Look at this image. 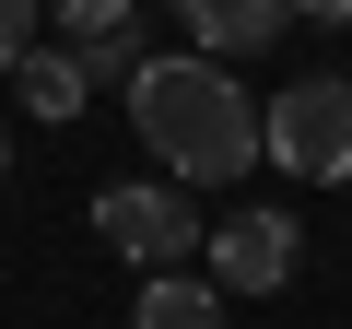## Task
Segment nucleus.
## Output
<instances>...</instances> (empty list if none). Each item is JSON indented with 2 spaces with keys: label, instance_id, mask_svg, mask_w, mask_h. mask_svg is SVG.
I'll return each mask as SVG.
<instances>
[{
  "label": "nucleus",
  "instance_id": "obj_1",
  "mask_svg": "<svg viewBox=\"0 0 352 329\" xmlns=\"http://www.w3.org/2000/svg\"><path fill=\"white\" fill-rule=\"evenodd\" d=\"M129 118L153 141V177H176V189H235L258 164V94H235V71L200 59V47L188 59H141Z\"/></svg>",
  "mask_w": 352,
  "mask_h": 329
},
{
  "label": "nucleus",
  "instance_id": "obj_2",
  "mask_svg": "<svg viewBox=\"0 0 352 329\" xmlns=\"http://www.w3.org/2000/svg\"><path fill=\"white\" fill-rule=\"evenodd\" d=\"M258 164H282L294 189H340L352 177V83L340 71H305L258 106Z\"/></svg>",
  "mask_w": 352,
  "mask_h": 329
},
{
  "label": "nucleus",
  "instance_id": "obj_3",
  "mask_svg": "<svg viewBox=\"0 0 352 329\" xmlns=\"http://www.w3.org/2000/svg\"><path fill=\"white\" fill-rule=\"evenodd\" d=\"M94 235L141 270H188L200 259V200L176 189V177H106L94 189Z\"/></svg>",
  "mask_w": 352,
  "mask_h": 329
},
{
  "label": "nucleus",
  "instance_id": "obj_4",
  "mask_svg": "<svg viewBox=\"0 0 352 329\" xmlns=\"http://www.w3.org/2000/svg\"><path fill=\"white\" fill-rule=\"evenodd\" d=\"M305 270V235H294V212H270V200H247V212H223L212 224V294L235 306V294H282Z\"/></svg>",
  "mask_w": 352,
  "mask_h": 329
},
{
  "label": "nucleus",
  "instance_id": "obj_5",
  "mask_svg": "<svg viewBox=\"0 0 352 329\" xmlns=\"http://www.w3.org/2000/svg\"><path fill=\"white\" fill-rule=\"evenodd\" d=\"M176 12H188L200 59H247V47H270L294 24V0H176Z\"/></svg>",
  "mask_w": 352,
  "mask_h": 329
},
{
  "label": "nucleus",
  "instance_id": "obj_6",
  "mask_svg": "<svg viewBox=\"0 0 352 329\" xmlns=\"http://www.w3.org/2000/svg\"><path fill=\"white\" fill-rule=\"evenodd\" d=\"M223 317H235V306H223L200 270H153V282L129 294V329H223Z\"/></svg>",
  "mask_w": 352,
  "mask_h": 329
},
{
  "label": "nucleus",
  "instance_id": "obj_7",
  "mask_svg": "<svg viewBox=\"0 0 352 329\" xmlns=\"http://www.w3.org/2000/svg\"><path fill=\"white\" fill-rule=\"evenodd\" d=\"M12 83H24V118H47V129L94 106V83H82V59H71V47H24V71H12Z\"/></svg>",
  "mask_w": 352,
  "mask_h": 329
},
{
  "label": "nucleus",
  "instance_id": "obj_8",
  "mask_svg": "<svg viewBox=\"0 0 352 329\" xmlns=\"http://www.w3.org/2000/svg\"><path fill=\"white\" fill-rule=\"evenodd\" d=\"M47 12L71 24V47H94V36H129V0H47Z\"/></svg>",
  "mask_w": 352,
  "mask_h": 329
},
{
  "label": "nucleus",
  "instance_id": "obj_9",
  "mask_svg": "<svg viewBox=\"0 0 352 329\" xmlns=\"http://www.w3.org/2000/svg\"><path fill=\"white\" fill-rule=\"evenodd\" d=\"M71 59H82V83H141V36H94Z\"/></svg>",
  "mask_w": 352,
  "mask_h": 329
},
{
  "label": "nucleus",
  "instance_id": "obj_10",
  "mask_svg": "<svg viewBox=\"0 0 352 329\" xmlns=\"http://www.w3.org/2000/svg\"><path fill=\"white\" fill-rule=\"evenodd\" d=\"M36 12H47V0H0V71H24V47H36Z\"/></svg>",
  "mask_w": 352,
  "mask_h": 329
},
{
  "label": "nucleus",
  "instance_id": "obj_11",
  "mask_svg": "<svg viewBox=\"0 0 352 329\" xmlns=\"http://www.w3.org/2000/svg\"><path fill=\"white\" fill-rule=\"evenodd\" d=\"M294 12H305V24H352V0H294Z\"/></svg>",
  "mask_w": 352,
  "mask_h": 329
},
{
  "label": "nucleus",
  "instance_id": "obj_12",
  "mask_svg": "<svg viewBox=\"0 0 352 329\" xmlns=\"http://www.w3.org/2000/svg\"><path fill=\"white\" fill-rule=\"evenodd\" d=\"M0 164H12V141H0Z\"/></svg>",
  "mask_w": 352,
  "mask_h": 329
}]
</instances>
